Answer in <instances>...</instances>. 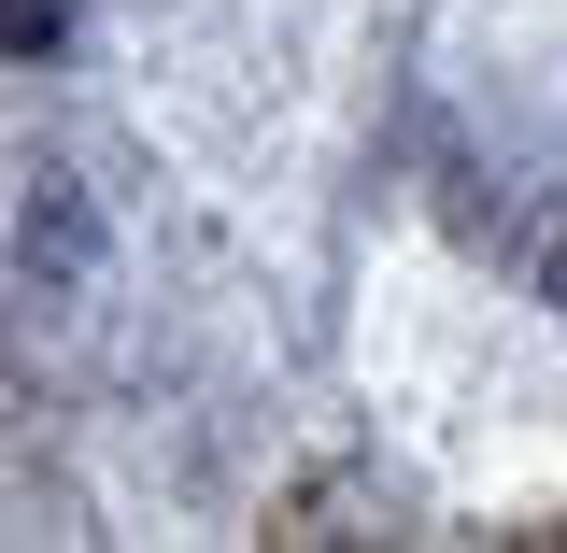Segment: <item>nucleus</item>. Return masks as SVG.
Masks as SVG:
<instances>
[{
  "instance_id": "obj_1",
  "label": "nucleus",
  "mask_w": 567,
  "mask_h": 553,
  "mask_svg": "<svg viewBox=\"0 0 567 553\" xmlns=\"http://www.w3.org/2000/svg\"><path fill=\"white\" fill-rule=\"evenodd\" d=\"M58 29V0H0V43H43Z\"/></svg>"
},
{
  "instance_id": "obj_2",
  "label": "nucleus",
  "mask_w": 567,
  "mask_h": 553,
  "mask_svg": "<svg viewBox=\"0 0 567 553\" xmlns=\"http://www.w3.org/2000/svg\"><path fill=\"white\" fill-rule=\"evenodd\" d=\"M539 284H554V298H567V213H554V242H539Z\"/></svg>"
}]
</instances>
